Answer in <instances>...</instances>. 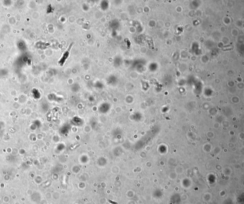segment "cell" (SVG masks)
I'll use <instances>...</instances> for the list:
<instances>
[{
	"mask_svg": "<svg viewBox=\"0 0 244 204\" xmlns=\"http://www.w3.org/2000/svg\"><path fill=\"white\" fill-rule=\"evenodd\" d=\"M73 43H72L70 44L67 49H66V50L65 51V52L63 54L62 58L60 59V61H59V64H60V65H61V66H63V65L64 64L67 58L69 56L70 54V50L71 49L72 47Z\"/></svg>",
	"mask_w": 244,
	"mask_h": 204,
	"instance_id": "cell-1",
	"label": "cell"
}]
</instances>
